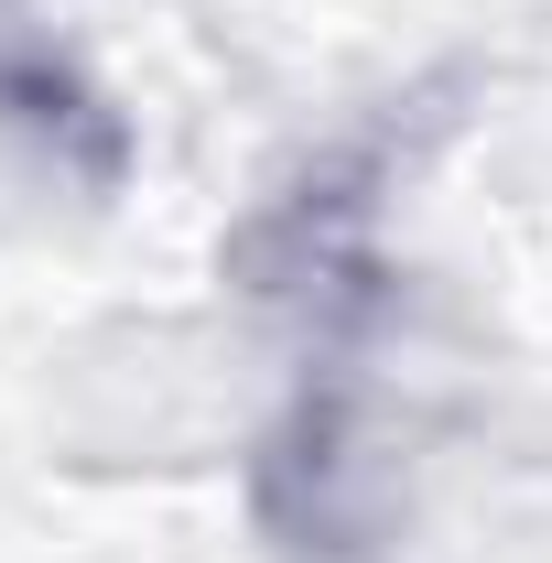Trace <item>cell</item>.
I'll return each instance as SVG.
<instances>
[]
</instances>
